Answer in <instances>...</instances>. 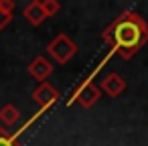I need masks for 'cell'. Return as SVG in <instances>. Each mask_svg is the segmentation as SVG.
<instances>
[{"label":"cell","instance_id":"1","mask_svg":"<svg viewBox=\"0 0 148 146\" xmlns=\"http://www.w3.org/2000/svg\"><path fill=\"white\" fill-rule=\"evenodd\" d=\"M101 39L110 45V53L106 55V59L97 65L95 71H91V75L83 81V83H91L95 73L110 61V57L114 53H118L122 59H132L146 43H148V25L146 21L134 12V10H124L122 14H118V19L103 31Z\"/></svg>","mask_w":148,"mask_h":146},{"label":"cell","instance_id":"2","mask_svg":"<svg viewBox=\"0 0 148 146\" xmlns=\"http://www.w3.org/2000/svg\"><path fill=\"white\" fill-rule=\"evenodd\" d=\"M77 51H79V47H77V43L69 37V35H65V33H59L49 45H47V53L53 57V61H57L59 65H67L75 55H77Z\"/></svg>","mask_w":148,"mask_h":146},{"label":"cell","instance_id":"3","mask_svg":"<svg viewBox=\"0 0 148 146\" xmlns=\"http://www.w3.org/2000/svg\"><path fill=\"white\" fill-rule=\"evenodd\" d=\"M59 97H61V93H59L51 83H47V81H43V83L33 91V101L41 108V112H47L53 104L59 101Z\"/></svg>","mask_w":148,"mask_h":146},{"label":"cell","instance_id":"4","mask_svg":"<svg viewBox=\"0 0 148 146\" xmlns=\"http://www.w3.org/2000/svg\"><path fill=\"white\" fill-rule=\"evenodd\" d=\"M99 95H101V91L93 85V83H81L75 91H73V97L67 101V106H71V104H79V106H83V108H91L97 99H99Z\"/></svg>","mask_w":148,"mask_h":146},{"label":"cell","instance_id":"5","mask_svg":"<svg viewBox=\"0 0 148 146\" xmlns=\"http://www.w3.org/2000/svg\"><path fill=\"white\" fill-rule=\"evenodd\" d=\"M27 71H29V75H31L33 79H37V81H45V79L53 73V63H51L47 57L39 55V57H35V59L29 63Z\"/></svg>","mask_w":148,"mask_h":146},{"label":"cell","instance_id":"6","mask_svg":"<svg viewBox=\"0 0 148 146\" xmlns=\"http://www.w3.org/2000/svg\"><path fill=\"white\" fill-rule=\"evenodd\" d=\"M101 91L108 93L110 97H118L120 93L126 91V81H124V77L118 75V73H110V75H106L103 81H101Z\"/></svg>","mask_w":148,"mask_h":146},{"label":"cell","instance_id":"7","mask_svg":"<svg viewBox=\"0 0 148 146\" xmlns=\"http://www.w3.org/2000/svg\"><path fill=\"white\" fill-rule=\"evenodd\" d=\"M23 16H25L33 27H39V25H43V23L47 21V14H45L43 6H41V0H33V2H29V4L25 6V10H23Z\"/></svg>","mask_w":148,"mask_h":146},{"label":"cell","instance_id":"8","mask_svg":"<svg viewBox=\"0 0 148 146\" xmlns=\"http://www.w3.org/2000/svg\"><path fill=\"white\" fill-rule=\"evenodd\" d=\"M21 118V112L12 106V104H6L0 108V122H2L4 126H14Z\"/></svg>","mask_w":148,"mask_h":146},{"label":"cell","instance_id":"9","mask_svg":"<svg viewBox=\"0 0 148 146\" xmlns=\"http://www.w3.org/2000/svg\"><path fill=\"white\" fill-rule=\"evenodd\" d=\"M23 132H16V134H8V130L0 128V146H21L16 142V138L21 136Z\"/></svg>","mask_w":148,"mask_h":146},{"label":"cell","instance_id":"10","mask_svg":"<svg viewBox=\"0 0 148 146\" xmlns=\"http://www.w3.org/2000/svg\"><path fill=\"white\" fill-rule=\"evenodd\" d=\"M41 6H43V10H45L47 19H49V16H55V14L61 10L59 0H41Z\"/></svg>","mask_w":148,"mask_h":146},{"label":"cell","instance_id":"11","mask_svg":"<svg viewBox=\"0 0 148 146\" xmlns=\"http://www.w3.org/2000/svg\"><path fill=\"white\" fill-rule=\"evenodd\" d=\"M14 2L12 0H0V10H2L4 14H12V10H14Z\"/></svg>","mask_w":148,"mask_h":146},{"label":"cell","instance_id":"12","mask_svg":"<svg viewBox=\"0 0 148 146\" xmlns=\"http://www.w3.org/2000/svg\"><path fill=\"white\" fill-rule=\"evenodd\" d=\"M10 23H12V14H4L2 10H0V33H2Z\"/></svg>","mask_w":148,"mask_h":146}]
</instances>
